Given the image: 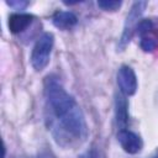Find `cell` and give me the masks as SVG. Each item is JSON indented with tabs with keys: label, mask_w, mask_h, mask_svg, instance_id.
Wrapping results in <instances>:
<instances>
[{
	"label": "cell",
	"mask_w": 158,
	"mask_h": 158,
	"mask_svg": "<svg viewBox=\"0 0 158 158\" xmlns=\"http://www.w3.org/2000/svg\"><path fill=\"white\" fill-rule=\"evenodd\" d=\"M86 158H104V156H102V153H101L99 149H96V148H91V149L88 152Z\"/></svg>",
	"instance_id": "cell-13"
},
{
	"label": "cell",
	"mask_w": 158,
	"mask_h": 158,
	"mask_svg": "<svg viewBox=\"0 0 158 158\" xmlns=\"http://www.w3.org/2000/svg\"><path fill=\"white\" fill-rule=\"evenodd\" d=\"M146 6H147L146 1H136V2H133L130 12L127 14V17H126V21H125V25H123V32H122L121 40L118 42L120 51H122L127 46V43H130V41H131L132 36H133V32L136 31V27H137V25L139 22L138 19L143 14Z\"/></svg>",
	"instance_id": "cell-3"
},
{
	"label": "cell",
	"mask_w": 158,
	"mask_h": 158,
	"mask_svg": "<svg viewBox=\"0 0 158 158\" xmlns=\"http://www.w3.org/2000/svg\"><path fill=\"white\" fill-rule=\"evenodd\" d=\"M44 96L51 114L56 117L62 135L72 141H84L88 136V126L84 115L72 95H69L60 81L54 77H47L44 81Z\"/></svg>",
	"instance_id": "cell-1"
},
{
	"label": "cell",
	"mask_w": 158,
	"mask_h": 158,
	"mask_svg": "<svg viewBox=\"0 0 158 158\" xmlns=\"http://www.w3.org/2000/svg\"><path fill=\"white\" fill-rule=\"evenodd\" d=\"M33 16L30 14H23V12H15L9 16L7 26L11 33H20L25 31L32 22Z\"/></svg>",
	"instance_id": "cell-6"
},
{
	"label": "cell",
	"mask_w": 158,
	"mask_h": 158,
	"mask_svg": "<svg viewBox=\"0 0 158 158\" xmlns=\"http://www.w3.org/2000/svg\"><path fill=\"white\" fill-rule=\"evenodd\" d=\"M156 47V42L152 40V38H148V37H143L141 40V48L144 51V52H152Z\"/></svg>",
	"instance_id": "cell-11"
},
{
	"label": "cell",
	"mask_w": 158,
	"mask_h": 158,
	"mask_svg": "<svg viewBox=\"0 0 158 158\" xmlns=\"http://www.w3.org/2000/svg\"><path fill=\"white\" fill-rule=\"evenodd\" d=\"M6 4H7L9 6H11V7L20 9V10H22L23 7H26V6L28 5L27 1H6Z\"/></svg>",
	"instance_id": "cell-12"
},
{
	"label": "cell",
	"mask_w": 158,
	"mask_h": 158,
	"mask_svg": "<svg viewBox=\"0 0 158 158\" xmlns=\"http://www.w3.org/2000/svg\"><path fill=\"white\" fill-rule=\"evenodd\" d=\"M52 22L59 30H68L78 22V17L70 11H58L53 15Z\"/></svg>",
	"instance_id": "cell-8"
},
{
	"label": "cell",
	"mask_w": 158,
	"mask_h": 158,
	"mask_svg": "<svg viewBox=\"0 0 158 158\" xmlns=\"http://www.w3.org/2000/svg\"><path fill=\"white\" fill-rule=\"evenodd\" d=\"M121 5H122V2L116 1V0H100V1H98V6L105 11H116Z\"/></svg>",
	"instance_id": "cell-9"
},
{
	"label": "cell",
	"mask_w": 158,
	"mask_h": 158,
	"mask_svg": "<svg viewBox=\"0 0 158 158\" xmlns=\"http://www.w3.org/2000/svg\"><path fill=\"white\" fill-rule=\"evenodd\" d=\"M53 43H54V37L51 32L43 33L36 41L31 52V65L33 67L35 70L41 72L47 67L53 48Z\"/></svg>",
	"instance_id": "cell-2"
},
{
	"label": "cell",
	"mask_w": 158,
	"mask_h": 158,
	"mask_svg": "<svg viewBox=\"0 0 158 158\" xmlns=\"http://www.w3.org/2000/svg\"><path fill=\"white\" fill-rule=\"evenodd\" d=\"M115 116L120 130L126 128L128 123V102L122 93L117 94L115 99Z\"/></svg>",
	"instance_id": "cell-7"
},
{
	"label": "cell",
	"mask_w": 158,
	"mask_h": 158,
	"mask_svg": "<svg viewBox=\"0 0 158 158\" xmlns=\"http://www.w3.org/2000/svg\"><path fill=\"white\" fill-rule=\"evenodd\" d=\"M117 141L122 149L130 154H136L142 148V141L138 135L130 130H118L117 132Z\"/></svg>",
	"instance_id": "cell-5"
},
{
	"label": "cell",
	"mask_w": 158,
	"mask_h": 158,
	"mask_svg": "<svg viewBox=\"0 0 158 158\" xmlns=\"http://www.w3.org/2000/svg\"><path fill=\"white\" fill-rule=\"evenodd\" d=\"M117 84L123 95H133L137 90V77L135 70L128 65H121L117 72Z\"/></svg>",
	"instance_id": "cell-4"
},
{
	"label": "cell",
	"mask_w": 158,
	"mask_h": 158,
	"mask_svg": "<svg viewBox=\"0 0 158 158\" xmlns=\"http://www.w3.org/2000/svg\"><path fill=\"white\" fill-rule=\"evenodd\" d=\"M152 27H153L152 21L146 19V20H142V21L138 22V25H137V27H136V32H137L139 36L143 37L146 33H148V32L152 30Z\"/></svg>",
	"instance_id": "cell-10"
}]
</instances>
